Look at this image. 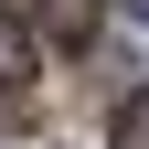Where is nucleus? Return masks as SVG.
<instances>
[{"label": "nucleus", "mask_w": 149, "mask_h": 149, "mask_svg": "<svg viewBox=\"0 0 149 149\" xmlns=\"http://www.w3.org/2000/svg\"><path fill=\"white\" fill-rule=\"evenodd\" d=\"M43 32L64 53H85V43H96V0H43Z\"/></svg>", "instance_id": "nucleus-1"}, {"label": "nucleus", "mask_w": 149, "mask_h": 149, "mask_svg": "<svg viewBox=\"0 0 149 149\" xmlns=\"http://www.w3.org/2000/svg\"><path fill=\"white\" fill-rule=\"evenodd\" d=\"M22 74H32V32L11 22V11H0V96H11V85H22Z\"/></svg>", "instance_id": "nucleus-2"}, {"label": "nucleus", "mask_w": 149, "mask_h": 149, "mask_svg": "<svg viewBox=\"0 0 149 149\" xmlns=\"http://www.w3.org/2000/svg\"><path fill=\"white\" fill-rule=\"evenodd\" d=\"M117 149H149V85H139V96L117 107Z\"/></svg>", "instance_id": "nucleus-3"}, {"label": "nucleus", "mask_w": 149, "mask_h": 149, "mask_svg": "<svg viewBox=\"0 0 149 149\" xmlns=\"http://www.w3.org/2000/svg\"><path fill=\"white\" fill-rule=\"evenodd\" d=\"M128 22H149V0H128Z\"/></svg>", "instance_id": "nucleus-4"}]
</instances>
